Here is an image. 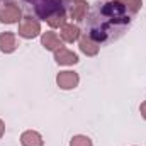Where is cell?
<instances>
[{"instance_id":"6da1fadb","label":"cell","mask_w":146,"mask_h":146,"mask_svg":"<svg viewBox=\"0 0 146 146\" xmlns=\"http://www.w3.org/2000/svg\"><path fill=\"white\" fill-rule=\"evenodd\" d=\"M17 33H19L21 37L33 39V37L39 36V33H41V24H39L37 19L27 15V17L21 19V22H19V31H17Z\"/></svg>"},{"instance_id":"7a4b0ae2","label":"cell","mask_w":146,"mask_h":146,"mask_svg":"<svg viewBox=\"0 0 146 146\" xmlns=\"http://www.w3.org/2000/svg\"><path fill=\"white\" fill-rule=\"evenodd\" d=\"M22 12L19 9L17 3L14 2H9V3H3L0 5V22L2 24H14V22H19Z\"/></svg>"},{"instance_id":"3957f363","label":"cell","mask_w":146,"mask_h":146,"mask_svg":"<svg viewBox=\"0 0 146 146\" xmlns=\"http://www.w3.org/2000/svg\"><path fill=\"white\" fill-rule=\"evenodd\" d=\"M78 82H80L78 73L70 72V70L60 72L58 76H56V83H58V87L63 88V90H72V88H75V87L78 85Z\"/></svg>"},{"instance_id":"277c9868","label":"cell","mask_w":146,"mask_h":146,"mask_svg":"<svg viewBox=\"0 0 146 146\" xmlns=\"http://www.w3.org/2000/svg\"><path fill=\"white\" fill-rule=\"evenodd\" d=\"M54 61L58 63V65H65V66H70V65H76L78 63V56L70 51V49H66V48H60V49H56L54 51Z\"/></svg>"},{"instance_id":"5b68a950","label":"cell","mask_w":146,"mask_h":146,"mask_svg":"<svg viewBox=\"0 0 146 146\" xmlns=\"http://www.w3.org/2000/svg\"><path fill=\"white\" fill-rule=\"evenodd\" d=\"M17 48V39L14 33H2L0 34V51L9 54V53H14Z\"/></svg>"},{"instance_id":"8992f818","label":"cell","mask_w":146,"mask_h":146,"mask_svg":"<svg viewBox=\"0 0 146 146\" xmlns=\"http://www.w3.org/2000/svg\"><path fill=\"white\" fill-rule=\"evenodd\" d=\"M41 44H42L44 49H48V51H56V49H60V48L63 46L61 41H60V37L56 36L54 33H51V31L42 33V36H41Z\"/></svg>"},{"instance_id":"52a82bcc","label":"cell","mask_w":146,"mask_h":146,"mask_svg":"<svg viewBox=\"0 0 146 146\" xmlns=\"http://www.w3.org/2000/svg\"><path fill=\"white\" fill-rule=\"evenodd\" d=\"M21 143L22 146H44L42 136L37 131H24L21 136Z\"/></svg>"},{"instance_id":"ba28073f","label":"cell","mask_w":146,"mask_h":146,"mask_svg":"<svg viewBox=\"0 0 146 146\" xmlns=\"http://www.w3.org/2000/svg\"><path fill=\"white\" fill-rule=\"evenodd\" d=\"M80 51L87 56H95L99 53V44L92 39V36H83L80 39Z\"/></svg>"},{"instance_id":"9c48e42d","label":"cell","mask_w":146,"mask_h":146,"mask_svg":"<svg viewBox=\"0 0 146 146\" xmlns=\"http://www.w3.org/2000/svg\"><path fill=\"white\" fill-rule=\"evenodd\" d=\"M51 27H63L65 26V21H66V14H65V10H63V7H58L56 10H53L46 19H44Z\"/></svg>"},{"instance_id":"30bf717a","label":"cell","mask_w":146,"mask_h":146,"mask_svg":"<svg viewBox=\"0 0 146 146\" xmlns=\"http://www.w3.org/2000/svg\"><path fill=\"white\" fill-rule=\"evenodd\" d=\"M124 5L121 3V2H109V3H106V7H104V14L106 15H109L112 19H115V17H121V19H124ZM124 21H127V19H124Z\"/></svg>"},{"instance_id":"8fae6325","label":"cell","mask_w":146,"mask_h":146,"mask_svg":"<svg viewBox=\"0 0 146 146\" xmlns=\"http://www.w3.org/2000/svg\"><path fill=\"white\" fill-rule=\"evenodd\" d=\"M87 10H88V3L85 0H78V2H73L72 9H70V15L75 21H82L85 17Z\"/></svg>"},{"instance_id":"7c38bea8","label":"cell","mask_w":146,"mask_h":146,"mask_svg":"<svg viewBox=\"0 0 146 146\" xmlns=\"http://www.w3.org/2000/svg\"><path fill=\"white\" fill-rule=\"evenodd\" d=\"M78 37H80V29H78V26L65 24V26L61 27V39H63V41H66V42H75Z\"/></svg>"},{"instance_id":"4fadbf2b","label":"cell","mask_w":146,"mask_h":146,"mask_svg":"<svg viewBox=\"0 0 146 146\" xmlns=\"http://www.w3.org/2000/svg\"><path fill=\"white\" fill-rule=\"evenodd\" d=\"M119 2L124 5V9H127L133 14H136L141 9V0H119Z\"/></svg>"},{"instance_id":"5bb4252c","label":"cell","mask_w":146,"mask_h":146,"mask_svg":"<svg viewBox=\"0 0 146 146\" xmlns=\"http://www.w3.org/2000/svg\"><path fill=\"white\" fill-rule=\"evenodd\" d=\"M70 146H92V141H90V138L78 134V136H73L72 138Z\"/></svg>"},{"instance_id":"9a60e30c","label":"cell","mask_w":146,"mask_h":146,"mask_svg":"<svg viewBox=\"0 0 146 146\" xmlns=\"http://www.w3.org/2000/svg\"><path fill=\"white\" fill-rule=\"evenodd\" d=\"M139 110H141V115H143V117L146 119V100L143 102V104H141V106H139Z\"/></svg>"},{"instance_id":"2e32d148","label":"cell","mask_w":146,"mask_h":146,"mask_svg":"<svg viewBox=\"0 0 146 146\" xmlns=\"http://www.w3.org/2000/svg\"><path fill=\"white\" fill-rule=\"evenodd\" d=\"M3 133H5V124H3V121L0 119V138L3 136Z\"/></svg>"},{"instance_id":"e0dca14e","label":"cell","mask_w":146,"mask_h":146,"mask_svg":"<svg viewBox=\"0 0 146 146\" xmlns=\"http://www.w3.org/2000/svg\"><path fill=\"white\" fill-rule=\"evenodd\" d=\"M72 2H78V0H72Z\"/></svg>"}]
</instances>
